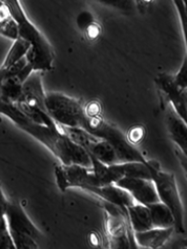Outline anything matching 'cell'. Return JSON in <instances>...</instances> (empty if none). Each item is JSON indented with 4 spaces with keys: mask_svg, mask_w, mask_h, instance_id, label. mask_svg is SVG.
I'll return each instance as SVG.
<instances>
[{
    "mask_svg": "<svg viewBox=\"0 0 187 249\" xmlns=\"http://www.w3.org/2000/svg\"><path fill=\"white\" fill-rule=\"evenodd\" d=\"M160 93L165 97L166 102L175 109L176 113L186 121V89H183L173 81V76L170 74H159L154 79Z\"/></svg>",
    "mask_w": 187,
    "mask_h": 249,
    "instance_id": "8",
    "label": "cell"
},
{
    "mask_svg": "<svg viewBox=\"0 0 187 249\" xmlns=\"http://www.w3.org/2000/svg\"><path fill=\"white\" fill-rule=\"evenodd\" d=\"M135 3H136V6L139 10H143L146 8L147 4H150L153 0H134Z\"/></svg>",
    "mask_w": 187,
    "mask_h": 249,
    "instance_id": "27",
    "label": "cell"
},
{
    "mask_svg": "<svg viewBox=\"0 0 187 249\" xmlns=\"http://www.w3.org/2000/svg\"><path fill=\"white\" fill-rule=\"evenodd\" d=\"M126 209L134 232L147 231L153 227L150 209L146 205L134 203L133 205L126 207Z\"/></svg>",
    "mask_w": 187,
    "mask_h": 249,
    "instance_id": "13",
    "label": "cell"
},
{
    "mask_svg": "<svg viewBox=\"0 0 187 249\" xmlns=\"http://www.w3.org/2000/svg\"><path fill=\"white\" fill-rule=\"evenodd\" d=\"M55 176L57 185L62 192L69 187H78L85 191L88 187L101 186L91 168L78 164L66 165L61 163L60 165L56 166Z\"/></svg>",
    "mask_w": 187,
    "mask_h": 249,
    "instance_id": "7",
    "label": "cell"
},
{
    "mask_svg": "<svg viewBox=\"0 0 187 249\" xmlns=\"http://www.w3.org/2000/svg\"><path fill=\"white\" fill-rule=\"evenodd\" d=\"M9 204V200L6 199V196L2 191V186L1 183H0V219L5 215L6 208H8Z\"/></svg>",
    "mask_w": 187,
    "mask_h": 249,
    "instance_id": "26",
    "label": "cell"
},
{
    "mask_svg": "<svg viewBox=\"0 0 187 249\" xmlns=\"http://www.w3.org/2000/svg\"><path fill=\"white\" fill-rule=\"evenodd\" d=\"M13 41L14 42H13L9 53L6 55L4 61L1 65V67L5 69L11 68L12 65H14L16 62L21 60V59L24 58L25 55H27V53L31 48V43L20 37H18Z\"/></svg>",
    "mask_w": 187,
    "mask_h": 249,
    "instance_id": "17",
    "label": "cell"
},
{
    "mask_svg": "<svg viewBox=\"0 0 187 249\" xmlns=\"http://www.w3.org/2000/svg\"><path fill=\"white\" fill-rule=\"evenodd\" d=\"M173 4H175L176 9L179 13L180 21H181V27L184 38L186 40V34H187V12H186V2L184 0H172Z\"/></svg>",
    "mask_w": 187,
    "mask_h": 249,
    "instance_id": "21",
    "label": "cell"
},
{
    "mask_svg": "<svg viewBox=\"0 0 187 249\" xmlns=\"http://www.w3.org/2000/svg\"><path fill=\"white\" fill-rule=\"evenodd\" d=\"M116 185L125 189L132 196L136 203L148 205L152 203L159 202L156 187L153 180L143 178H128L124 177L115 183Z\"/></svg>",
    "mask_w": 187,
    "mask_h": 249,
    "instance_id": "9",
    "label": "cell"
},
{
    "mask_svg": "<svg viewBox=\"0 0 187 249\" xmlns=\"http://www.w3.org/2000/svg\"><path fill=\"white\" fill-rule=\"evenodd\" d=\"M95 1L106 5L108 8L126 13V14H131L137 9L134 0H95Z\"/></svg>",
    "mask_w": 187,
    "mask_h": 249,
    "instance_id": "18",
    "label": "cell"
},
{
    "mask_svg": "<svg viewBox=\"0 0 187 249\" xmlns=\"http://www.w3.org/2000/svg\"><path fill=\"white\" fill-rule=\"evenodd\" d=\"M95 21L94 15L88 11H82L79 13V15L76 18V23L78 25V28L85 32L89 24Z\"/></svg>",
    "mask_w": 187,
    "mask_h": 249,
    "instance_id": "23",
    "label": "cell"
},
{
    "mask_svg": "<svg viewBox=\"0 0 187 249\" xmlns=\"http://www.w3.org/2000/svg\"><path fill=\"white\" fill-rule=\"evenodd\" d=\"M144 137H145V128L144 126H141V125L132 126L126 135L127 140L135 146H136V144L140 143L142 140H143Z\"/></svg>",
    "mask_w": 187,
    "mask_h": 249,
    "instance_id": "20",
    "label": "cell"
},
{
    "mask_svg": "<svg viewBox=\"0 0 187 249\" xmlns=\"http://www.w3.org/2000/svg\"><path fill=\"white\" fill-rule=\"evenodd\" d=\"M85 113L88 118H99L102 114L101 104L98 101H89L85 107Z\"/></svg>",
    "mask_w": 187,
    "mask_h": 249,
    "instance_id": "24",
    "label": "cell"
},
{
    "mask_svg": "<svg viewBox=\"0 0 187 249\" xmlns=\"http://www.w3.org/2000/svg\"><path fill=\"white\" fill-rule=\"evenodd\" d=\"M0 249H16L5 215L0 219Z\"/></svg>",
    "mask_w": 187,
    "mask_h": 249,
    "instance_id": "19",
    "label": "cell"
},
{
    "mask_svg": "<svg viewBox=\"0 0 187 249\" xmlns=\"http://www.w3.org/2000/svg\"><path fill=\"white\" fill-rule=\"evenodd\" d=\"M152 180L156 187L160 202H162L172 213L175 219V231L180 233L185 232L184 228V208L181 196L179 194L175 176L161 170L158 163L150 161Z\"/></svg>",
    "mask_w": 187,
    "mask_h": 249,
    "instance_id": "5",
    "label": "cell"
},
{
    "mask_svg": "<svg viewBox=\"0 0 187 249\" xmlns=\"http://www.w3.org/2000/svg\"><path fill=\"white\" fill-rule=\"evenodd\" d=\"M0 114L43 144L62 164H78L87 168L92 167V161L85 149L75 143L60 128H50L32 121L15 103L3 100L0 97Z\"/></svg>",
    "mask_w": 187,
    "mask_h": 249,
    "instance_id": "1",
    "label": "cell"
},
{
    "mask_svg": "<svg viewBox=\"0 0 187 249\" xmlns=\"http://www.w3.org/2000/svg\"><path fill=\"white\" fill-rule=\"evenodd\" d=\"M0 36L15 40L18 38V27L9 9L0 0Z\"/></svg>",
    "mask_w": 187,
    "mask_h": 249,
    "instance_id": "16",
    "label": "cell"
},
{
    "mask_svg": "<svg viewBox=\"0 0 187 249\" xmlns=\"http://www.w3.org/2000/svg\"><path fill=\"white\" fill-rule=\"evenodd\" d=\"M173 81L176 82L178 87L183 89H187V57L183 59V62L180 67L178 73L173 76Z\"/></svg>",
    "mask_w": 187,
    "mask_h": 249,
    "instance_id": "22",
    "label": "cell"
},
{
    "mask_svg": "<svg viewBox=\"0 0 187 249\" xmlns=\"http://www.w3.org/2000/svg\"><path fill=\"white\" fill-rule=\"evenodd\" d=\"M184 1H185V2H186V0H184Z\"/></svg>",
    "mask_w": 187,
    "mask_h": 249,
    "instance_id": "29",
    "label": "cell"
},
{
    "mask_svg": "<svg viewBox=\"0 0 187 249\" xmlns=\"http://www.w3.org/2000/svg\"><path fill=\"white\" fill-rule=\"evenodd\" d=\"M82 128L85 129L89 134L105 140L111 144L118 156L120 163L132 161L147 162L143 154L127 140L126 135L122 133L118 127L106 123L102 119V117H86V121Z\"/></svg>",
    "mask_w": 187,
    "mask_h": 249,
    "instance_id": "3",
    "label": "cell"
},
{
    "mask_svg": "<svg viewBox=\"0 0 187 249\" xmlns=\"http://www.w3.org/2000/svg\"><path fill=\"white\" fill-rule=\"evenodd\" d=\"M166 126L169 130V135L173 143L178 146L180 153L186 155L187 152V127L186 121L180 117L175 109L167 103L166 109Z\"/></svg>",
    "mask_w": 187,
    "mask_h": 249,
    "instance_id": "11",
    "label": "cell"
},
{
    "mask_svg": "<svg viewBox=\"0 0 187 249\" xmlns=\"http://www.w3.org/2000/svg\"><path fill=\"white\" fill-rule=\"evenodd\" d=\"M46 109L60 127H80L86 121L85 107L82 103L64 94L51 93L44 98Z\"/></svg>",
    "mask_w": 187,
    "mask_h": 249,
    "instance_id": "6",
    "label": "cell"
},
{
    "mask_svg": "<svg viewBox=\"0 0 187 249\" xmlns=\"http://www.w3.org/2000/svg\"><path fill=\"white\" fill-rule=\"evenodd\" d=\"M85 36L89 39V40H95V39H97L101 35V27L96 21H94L93 23L88 25L86 30L85 31Z\"/></svg>",
    "mask_w": 187,
    "mask_h": 249,
    "instance_id": "25",
    "label": "cell"
},
{
    "mask_svg": "<svg viewBox=\"0 0 187 249\" xmlns=\"http://www.w3.org/2000/svg\"><path fill=\"white\" fill-rule=\"evenodd\" d=\"M23 81L18 76H6L0 89V97L3 100L16 103L23 94Z\"/></svg>",
    "mask_w": 187,
    "mask_h": 249,
    "instance_id": "15",
    "label": "cell"
},
{
    "mask_svg": "<svg viewBox=\"0 0 187 249\" xmlns=\"http://www.w3.org/2000/svg\"><path fill=\"white\" fill-rule=\"evenodd\" d=\"M17 23L18 37L31 43L25 60L33 71H46L53 68L54 51L48 39L32 22L23 10L20 0H1Z\"/></svg>",
    "mask_w": 187,
    "mask_h": 249,
    "instance_id": "2",
    "label": "cell"
},
{
    "mask_svg": "<svg viewBox=\"0 0 187 249\" xmlns=\"http://www.w3.org/2000/svg\"><path fill=\"white\" fill-rule=\"evenodd\" d=\"M173 231H175L173 227H152L147 231L134 232V237L139 248L157 249L162 247L169 241Z\"/></svg>",
    "mask_w": 187,
    "mask_h": 249,
    "instance_id": "12",
    "label": "cell"
},
{
    "mask_svg": "<svg viewBox=\"0 0 187 249\" xmlns=\"http://www.w3.org/2000/svg\"><path fill=\"white\" fill-rule=\"evenodd\" d=\"M146 206L150 209L153 227H175V219H173L172 213L162 202L159 201L152 203V204H148Z\"/></svg>",
    "mask_w": 187,
    "mask_h": 249,
    "instance_id": "14",
    "label": "cell"
},
{
    "mask_svg": "<svg viewBox=\"0 0 187 249\" xmlns=\"http://www.w3.org/2000/svg\"><path fill=\"white\" fill-rule=\"evenodd\" d=\"M85 192L97 196L101 199V201L109 203L119 207H128L133 205L135 200L132 198V196L128 194L125 189L116 185L115 183L106 185H101L98 187H88L85 189Z\"/></svg>",
    "mask_w": 187,
    "mask_h": 249,
    "instance_id": "10",
    "label": "cell"
},
{
    "mask_svg": "<svg viewBox=\"0 0 187 249\" xmlns=\"http://www.w3.org/2000/svg\"><path fill=\"white\" fill-rule=\"evenodd\" d=\"M5 219L16 249L39 248L43 234L29 218L20 203L9 201Z\"/></svg>",
    "mask_w": 187,
    "mask_h": 249,
    "instance_id": "4",
    "label": "cell"
},
{
    "mask_svg": "<svg viewBox=\"0 0 187 249\" xmlns=\"http://www.w3.org/2000/svg\"><path fill=\"white\" fill-rule=\"evenodd\" d=\"M6 75H8V69H5L3 67H0V89H1L2 82L5 79Z\"/></svg>",
    "mask_w": 187,
    "mask_h": 249,
    "instance_id": "28",
    "label": "cell"
}]
</instances>
